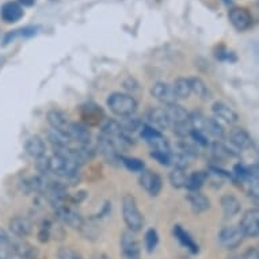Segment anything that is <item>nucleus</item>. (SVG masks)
Returning <instances> with one entry per match:
<instances>
[{
	"label": "nucleus",
	"mask_w": 259,
	"mask_h": 259,
	"mask_svg": "<svg viewBox=\"0 0 259 259\" xmlns=\"http://www.w3.org/2000/svg\"><path fill=\"white\" fill-rule=\"evenodd\" d=\"M10 238H11V236H10L5 230H0V244H7Z\"/></svg>",
	"instance_id": "79ce46f5"
},
{
	"label": "nucleus",
	"mask_w": 259,
	"mask_h": 259,
	"mask_svg": "<svg viewBox=\"0 0 259 259\" xmlns=\"http://www.w3.org/2000/svg\"><path fill=\"white\" fill-rule=\"evenodd\" d=\"M187 177L186 170H181V168H174L170 174V183L175 189H185L187 185Z\"/></svg>",
	"instance_id": "7c9ffc66"
},
{
	"label": "nucleus",
	"mask_w": 259,
	"mask_h": 259,
	"mask_svg": "<svg viewBox=\"0 0 259 259\" xmlns=\"http://www.w3.org/2000/svg\"><path fill=\"white\" fill-rule=\"evenodd\" d=\"M9 228L11 231V234L14 236H17L18 239H25L27 236L33 234L34 227L33 223L27 219V217L15 216L9 221Z\"/></svg>",
	"instance_id": "4468645a"
},
{
	"label": "nucleus",
	"mask_w": 259,
	"mask_h": 259,
	"mask_svg": "<svg viewBox=\"0 0 259 259\" xmlns=\"http://www.w3.org/2000/svg\"><path fill=\"white\" fill-rule=\"evenodd\" d=\"M48 140L51 141L53 148H67V147L72 144V141L68 136H65V135L60 132H56L53 129H51L48 132Z\"/></svg>",
	"instance_id": "c756f323"
},
{
	"label": "nucleus",
	"mask_w": 259,
	"mask_h": 259,
	"mask_svg": "<svg viewBox=\"0 0 259 259\" xmlns=\"http://www.w3.org/2000/svg\"><path fill=\"white\" fill-rule=\"evenodd\" d=\"M140 186L144 189L149 196L156 197L160 194L161 189H163V181H161L160 175L151 170H143L141 171Z\"/></svg>",
	"instance_id": "9b49d317"
},
{
	"label": "nucleus",
	"mask_w": 259,
	"mask_h": 259,
	"mask_svg": "<svg viewBox=\"0 0 259 259\" xmlns=\"http://www.w3.org/2000/svg\"><path fill=\"white\" fill-rule=\"evenodd\" d=\"M228 18H230L231 25L234 26L238 31H246V30L251 29L252 23H254L252 15L244 7H234V9H231Z\"/></svg>",
	"instance_id": "9d476101"
},
{
	"label": "nucleus",
	"mask_w": 259,
	"mask_h": 259,
	"mask_svg": "<svg viewBox=\"0 0 259 259\" xmlns=\"http://www.w3.org/2000/svg\"><path fill=\"white\" fill-rule=\"evenodd\" d=\"M93 259H110V258L105 254H97V255H94Z\"/></svg>",
	"instance_id": "c03bdc74"
},
{
	"label": "nucleus",
	"mask_w": 259,
	"mask_h": 259,
	"mask_svg": "<svg viewBox=\"0 0 259 259\" xmlns=\"http://www.w3.org/2000/svg\"><path fill=\"white\" fill-rule=\"evenodd\" d=\"M144 242H145V248H147V251H148V252H152V251H155V248H156V246H157V243H159V235H157L156 230L151 228V230L147 231V232H145Z\"/></svg>",
	"instance_id": "72a5a7b5"
},
{
	"label": "nucleus",
	"mask_w": 259,
	"mask_h": 259,
	"mask_svg": "<svg viewBox=\"0 0 259 259\" xmlns=\"http://www.w3.org/2000/svg\"><path fill=\"white\" fill-rule=\"evenodd\" d=\"M193 139V141L196 143L197 145H201V147H208L209 140H208V135L205 132H201V131H196L193 129L190 133V136Z\"/></svg>",
	"instance_id": "f704fd0d"
},
{
	"label": "nucleus",
	"mask_w": 259,
	"mask_h": 259,
	"mask_svg": "<svg viewBox=\"0 0 259 259\" xmlns=\"http://www.w3.org/2000/svg\"><path fill=\"white\" fill-rule=\"evenodd\" d=\"M47 121L48 123H49V126H51L53 131L63 133L65 136H68L71 121L68 119V115L65 114L64 111L57 110V109L49 110L47 113Z\"/></svg>",
	"instance_id": "f8f14e48"
},
{
	"label": "nucleus",
	"mask_w": 259,
	"mask_h": 259,
	"mask_svg": "<svg viewBox=\"0 0 259 259\" xmlns=\"http://www.w3.org/2000/svg\"><path fill=\"white\" fill-rule=\"evenodd\" d=\"M68 137L75 144L89 145L91 141V132L87 125L81 122H71L68 131Z\"/></svg>",
	"instance_id": "6ab92c4d"
},
{
	"label": "nucleus",
	"mask_w": 259,
	"mask_h": 259,
	"mask_svg": "<svg viewBox=\"0 0 259 259\" xmlns=\"http://www.w3.org/2000/svg\"><path fill=\"white\" fill-rule=\"evenodd\" d=\"M81 118L84 119L89 125H98L103 121L105 114H103L102 109L94 103H89L81 107Z\"/></svg>",
	"instance_id": "5701e85b"
},
{
	"label": "nucleus",
	"mask_w": 259,
	"mask_h": 259,
	"mask_svg": "<svg viewBox=\"0 0 259 259\" xmlns=\"http://www.w3.org/2000/svg\"><path fill=\"white\" fill-rule=\"evenodd\" d=\"M122 217L127 230L139 232L144 227V216L137 206L136 198L132 194H125L122 198Z\"/></svg>",
	"instance_id": "7ed1b4c3"
},
{
	"label": "nucleus",
	"mask_w": 259,
	"mask_h": 259,
	"mask_svg": "<svg viewBox=\"0 0 259 259\" xmlns=\"http://www.w3.org/2000/svg\"><path fill=\"white\" fill-rule=\"evenodd\" d=\"M239 230L244 238L255 239L259 235V210L256 208L248 209L243 214L242 220L239 223Z\"/></svg>",
	"instance_id": "6e6552de"
},
{
	"label": "nucleus",
	"mask_w": 259,
	"mask_h": 259,
	"mask_svg": "<svg viewBox=\"0 0 259 259\" xmlns=\"http://www.w3.org/2000/svg\"><path fill=\"white\" fill-rule=\"evenodd\" d=\"M208 181V172L205 171H194L193 174L187 177V191H200Z\"/></svg>",
	"instance_id": "a878e982"
},
{
	"label": "nucleus",
	"mask_w": 259,
	"mask_h": 259,
	"mask_svg": "<svg viewBox=\"0 0 259 259\" xmlns=\"http://www.w3.org/2000/svg\"><path fill=\"white\" fill-rule=\"evenodd\" d=\"M190 80V87H191V93H194L202 101H208V99L212 98V93L205 81L200 77H191L189 79Z\"/></svg>",
	"instance_id": "bb28decb"
},
{
	"label": "nucleus",
	"mask_w": 259,
	"mask_h": 259,
	"mask_svg": "<svg viewBox=\"0 0 259 259\" xmlns=\"http://www.w3.org/2000/svg\"><path fill=\"white\" fill-rule=\"evenodd\" d=\"M57 258L59 259H83L80 254H77L76 251L69 248V247H61L57 251Z\"/></svg>",
	"instance_id": "c9c22d12"
},
{
	"label": "nucleus",
	"mask_w": 259,
	"mask_h": 259,
	"mask_svg": "<svg viewBox=\"0 0 259 259\" xmlns=\"http://www.w3.org/2000/svg\"><path fill=\"white\" fill-rule=\"evenodd\" d=\"M119 248L122 259H140L141 246L139 239L136 238V232L133 231H123L119 239Z\"/></svg>",
	"instance_id": "39448f33"
},
{
	"label": "nucleus",
	"mask_w": 259,
	"mask_h": 259,
	"mask_svg": "<svg viewBox=\"0 0 259 259\" xmlns=\"http://www.w3.org/2000/svg\"><path fill=\"white\" fill-rule=\"evenodd\" d=\"M171 87H172V91H174L177 99H187L190 97V80L186 77H178Z\"/></svg>",
	"instance_id": "cd10ccee"
},
{
	"label": "nucleus",
	"mask_w": 259,
	"mask_h": 259,
	"mask_svg": "<svg viewBox=\"0 0 259 259\" xmlns=\"http://www.w3.org/2000/svg\"><path fill=\"white\" fill-rule=\"evenodd\" d=\"M239 259H259V252L256 247H248L246 251H243L239 255Z\"/></svg>",
	"instance_id": "ea45409f"
},
{
	"label": "nucleus",
	"mask_w": 259,
	"mask_h": 259,
	"mask_svg": "<svg viewBox=\"0 0 259 259\" xmlns=\"http://www.w3.org/2000/svg\"><path fill=\"white\" fill-rule=\"evenodd\" d=\"M35 168H37V171H38L39 174L41 175H45L47 172H49V157H47L45 155L41 157H38V159H35Z\"/></svg>",
	"instance_id": "4c0bfd02"
},
{
	"label": "nucleus",
	"mask_w": 259,
	"mask_h": 259,
	"mask_svg": "<svg viewBox=\"0 0 259 259\" xmlns=\"http://www.w3.org/2000/svg\"><path fill=\"white\" fill-rule=\"evenodd\" d=\"M243 234L239 230V227H234V225H228L221 228V231L217 235V242L225 250H235L242 244Z\"/></svg>",
	"instance_id": "0eeeda50"
},
{
	"label": "nucleus",
	"mask_w": 259,
	"mask_h": 259,
	"mask_svg": "<svg viewBox=\"0 0 259 259\" xmlns=\"http://www.w3.org/2000/svg\"><path fill=\"white\" fill-rule=\"evenodd\" d=\"M221 208H223V213H224L225 219H232L240 212L242 209V204L240 201L234 196V194H224L220 200Z\"/></svg>",
	"instance_id": "4be33fe9"
},
{
	"label": "nucleus",
	"mask_w": 259,
	"mask_h": 259,
	"mask_svg": "<svg viewBox=\"0 0 259 259\" xmlns=\"http://www.w3.org/2000/svg\"><path fill=\"white\" fill-rule=\"evenodd\" d=\"M230 141L238 149H251L254 147V140L248 132H247L244 127L235 126L234 129H231L230 132Z\"/></svg>",
	"instance_id": "f3484780"
},
{
	"label": "nucleus",
	"mask_w": 259,
	"mask_h": 259,
	"mask_svg": "<svg viewBox=\"0 0 259 259\" xmlns=\"http://www.w3.org/2000/svg\"><path fill=\"white\" fill-rule=\"evenodd\" d=\"M107 107L119 118L132 117L137 111V101L131 94L114 93L107 98Z\"/></svg>",
	"instance_id": "f03ea898"
},
{
	"label": "nucleus",
	"mask_w": 259,
	"mask_h": 259,
	"mask_svg": "<svg viewBox=\"0 0 259 259\" xmlns=\"http://www.w3.org/2000/svg\"><path fill=\"white\" fill-rule=\"evenodd\" d=\"M98 151L102 153V156L107 160V163L115 164L117 161H119V155L118 149L115 148L114 143L105 135H99L98 136Z\"/></svg>",
	"instance_id": "dca6fc26"
},
{
	"label": "nucleus",
	"mask_w": 259,
	"mask_h": 259,
	"mask_svg": "<svg viewBox=\"0 0 259 259\" xmlns=\"http://www.w3.org/2000/svg\"><path fill=\"white\" fill-rule=\"evenodd\" d=\"M148 123L149 126L156 129L159 132H164L167 129H170L171 122L170 117L167 114L166 109H161V107H153L148 111Z\"/></svg>",
	"instance_id": "ddd939ff"
},
{
	"label": "nucleus",
	"mask_w": 259,
	"mask_h": 259,
	"mask_svg": "<svg viewBox=\"0 0 259 259\" xmlns=\"http://www.w3.org/2000/svg\"><path fill=\"white\" fill-rule=\"evenodd\" d=\"M18 3L23 7H31L35 5V0H18Z\"/></svg>",
	"instance_id": "37998d69"
},
{
	"label": "nucleus",
	"mask_w": 259,
	"mask_h": 259,
	"mask_svg": "<svg viewBox=\"0 0 259 259\" xmlns=\"http://www.w3.org/2000/svg\"><path fill=\"white\" fill-rule=\"evenodd\" d=\"M189 204H190L193 212L202 213L206 212L210 208V201L201 191H187L186 196Z\"/></svg>",
	"instance_id": "412c9836"
},
{
	"label": "nucleus",
	"mask_w": 259,
	"mask_h": 259,
	"mask_svg": "<svg viewBox=\"0 0 259 259\" xmlns=\"http://www.w3.org/2000/svg\"><path fill=\"white\" fill-rule=\"evenodd\" d=\"M216 57L219 60H228V61H235V60H236V57H235L234 53H232V52L225 51L224 47H221L220 49L217 51Z\"/></svg>",
	"instance_id": "a19ab883"
},
{
	"label": "nucleus",
	"mask_w": 259,
	"mask_h": 259,
	"mask_svg": "<svg viewBox=\"0 0 259 259\" xmlns=\"http://www.w3.org/2000/svg\"><path fill=\"white\" fill-rule=\"evenodd\" d=\"M205 133L206 135H210L214 139H223L225 135L224 127L219 122V119L216 118H208L206 117V122H205Z\"/></svg>",
	"instance_id": "c85d7f7f"
},
{
	"label": "nucleus",
	"mask_w": 259,
	"mask_h": 259,
	"mask_svg": "<svg viewBox=\"0 0 259 259\" xmlns=\"http://www.w3.org/2000/svg\"><path fill=\"white\" fill-rule=\"evenodd\" d=\"M166 110L170 117V127H172L174 135H177L179 139H187L190 136L193 127L190 123V114L187 113L186 109L178 103H172L166 107Z\"/></svg>",
	"instance_id": "f257e3e1"
},
{
	"label": "nucleus",
	"mask_w": 259,
	"mask_h": 259,
	"mask_svg": "<svg viewBox=\"0 0 259 259\" xmlns=\"http://www.w3.org/2000/svg\"><path fill=\"white\" fill-rule=\"evenodd\" d=\"M151 95L153 98L159 101V102L164 103L166 106L168 105H172V103H177V97H175L174 91H172V87L170 84H167L164 81H157L151 87Z\"/></svg>",
	"instance_id": "2eb2a0df"
},
{
	"label": "nucleus",
	"mask_w": 259,
	"mask_h": 259,
	"mask_svg": "<svg viewBox=\"0 0 259 259\" xmlns=\"http://www.w3.org/2000/svg\"><path fill=\"white\" fill-rule=\"evenodd\" d=\"M172 234H174L175 239L190 252H193V254L198 252V244L194 242V239L191 238L190 234L186 230H183L182 225H175L174 230H172Z\"/></svg>",
	"instance_id": "393cba45"
},
{
	"label": "nucleus",
	"mask_w": 259,
	"mask_h": 259,
	"mask_svg": "<svg viewBox=\"0 0 259 259\" xmlns=\"http://www.w3.org/2000/svg\"><path fill=\"white\" fill-rule=\"evenodd\" d=\"M119 161L122 163L123 166L126 167L129 171H133V172H141L144 170V161L137 159V157H129V156H122L119 157Z\"/></svg>",
	"instance_id": "473e14b6"
},
{
	"label": "nucleus",
	"mask_w": 259,
	"mask_h": 259,
	"mask_svg": "<svg viewBox=\"0 0 259 259\" xmlns=\"http://www.w3.org/2000/svg\"><path fill=\"white\" fill-rule=\"evenodd\" d=\"M223 2H224V3H225V5H227V6H231V5H232V0H223Z\"/></svg>",
	"instance_id": "a18cd8bd"
},
{
	"label": "nucleus",
	"mask_w": 259,
	"mask_h": 259,
	"mask_svg": "<svg viewBox=\"0 0 259 259\" xmlns=\"http://www.w3.org/2000/svg\"><path fill=\"white\" fill-rule=\"evenodd\" d=\"M25 151L29 156L38 159L47 152V145H45V141L39 136H31L26 140Z\"/></svg>",
	"instance_id": "b1692460"
},
{
	"label": "nucleus",
	"mask_w": 259,
	"mask_h": 259,
	"mask_svg": "<svg viewBox=\"0 0 259 259\" xmlns=\"http://www.w3.org/2000/svg\"><path fill=\"white\" fill-rule=\"evenodd\" d=\"M23 15H25L23 7L18 2H7L2 6L0 10L2 21H5L6 23H17L23 18Z\"/></svg>",
	"instance_id": "a211bd4d"
},
{
	"label": "nucleus",
	"mask_w": 259,
	"mask_h": 259,
	"mask_svg": "<svg viewBox=\"0 0 259 259\" xmlns=\"http://www.w3.org/2000/svg\"><path fill=\"white\" fill-rule=\"evenodd\" d=\"M141 137L144 139L149 144V147L152 148V151H159V152H171L170 143L167 141V139L161 132L153 129L149 125H143L141 127Z\"/></svg>",
	"instance_id": "423d86ee"
},
{
	"label": "nucleus",
	"mask_w": 259,
	"mask_h": 259,
	"mask_svg": "<svg viewBox=\"0 0 259 259\" xmlns=\"http://www.w3.org/2000/svg\"><path fill=\"white\" fill-rule=\"evenodd\" d=\"M151 157L161 164V166H170V152H159V151H152Z\"/></svg>",
	"instance_id": "e433bc0d"
},
{
	"label": "nucleus",
	"mask_w": 259,
	"mask_h": 259,
	"mask_svg": "<svg viewBox=\"0 0 259 259\" xmlns=\"http://www.w3.org/2000/svg\"><path fill=\"white\" fill-rule=\"evenodd\" d=\"M0 259H21L9 244H0Z\"/></svg>",
	"instance_id": "58836bf2"
},
{
	"label": "nucleus",
	"mask_w": 259,
	"mask_h": 259,
	"mask_svg": "<svg viewBox=\"0 0 259 259\" xmlns=\"http://www.w3.org/2000/svg\"><path fill=\"white\" fill-rule=\"evenodd\" d=\"M179 152L183 153L186 157H198L200 152H198V145L194 141H189L186 139H183L178 144Z\"/></svg>",
	"instance_id": "2f4dec72"
},
{
	"label": "nucleus",
	"mask_w": 259,
	"mask_h": 259,
	"mask_svg": "<svg viewBox=\"0 0 259 259\" xmlns=\"http://www.w3.org/2000/svg\"><path fill=\"white\" fill-rule=\"evenodd\" d=\"M56 209V217L59 219L63 224L68 225L73 230H79L81 231L83 230V227H84L85 221L84 219L81 217V214L79 212H76L75 209L69 208L67 205H61L59 208H55Z\"/></svg>",
	"instance_id": "1a4fd4ad"
},
{
	"label": "nucleus",
	"mask_w": 259,
	"mask_h": 259,
	"mask_svg": "<svg viewBox=\"0 0 259 259\" xmlns=\"http://www.w3.org/2000/svg\"><path fill=\"white\" fill-rule=\"evenodd\" d=\"M49 170L60 178L72 179L79 172V166L67 157L55 153L53 157H49Z\"/></svg>",
	"instance_id": "20e7f679"
},
{
	"label": "nucleus",
	"mask_w": 259,
	"mask_h": 259,
	"mask_svg": "<svg viewBox=\"0 0 259 259\" xmlns=\"http://www.w3.org/2000/svg\"><path fill=\"white\" fill-rule=\"evenodd\" d=\"M212 111L213 114L216 115L217 118L223 119L227 123H236L239 121V114L236 111L230 106V105H227L223 101H217V102L213 103L212 106Z\"/></svg>",
	"instance_id": "aec40b11"
}]
</instances>
